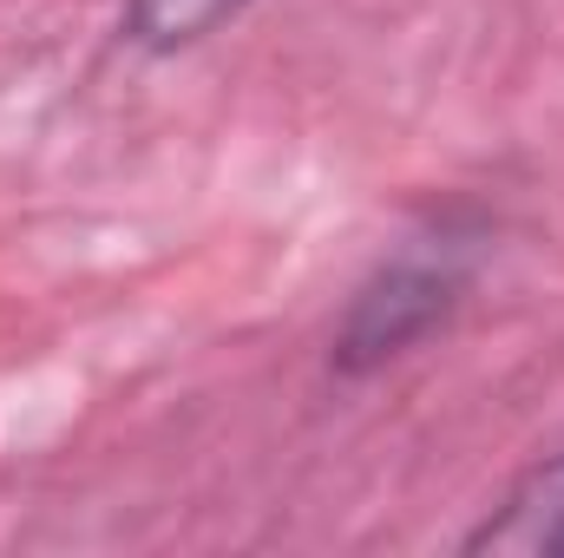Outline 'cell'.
Here are the masks:
<instances>
[{
    "label": "cell",
    "instance_id": "obj_1",
    "mask_svg": "<svg viewBox=\"0 0 564 558\" xmlns=\"http://www.w3.org/2000/svg\"><path fill=\"white\" fill-rule=\"evenodd\" d=\"M479 264V224L466 217H433L426 230H414L375 282L355 296L341 335H335V368L341 375H368L381 362H394L401 348H414L426 329L459 302V289Z\"/></svg>",
    "mask_w": 564,
    "mask_h": 558
},
{
    "label": "cell",
    "instance_id": "obj_2",
    "mask_svg": "<svg viewBox=\"0 0 564 558\" xmlns=\"http://www.w3.org/2000/svg\"><path fill=\"white\" fill-rule=\"evenodd\" d=\"M466 552H499V558H545L564 552V453L532 466L506 500L499 513L466 539Z\"/></svg>",
    "mask_w": 564,
    "mask_h": 558
},
{
    "label": "cell",
    "instance_id": "obj_3",
    "mask_svg": "<svg viewBox=\"0 0 564 558\" xmlns=\"http://www.w3.org/2000/svg\"><path fill=\"white\" fill-rule=\"evenodd\" d=\"M250 0H126V40L144 53H177L237 20Z\"/></svg>",
    "mask_w": 564,
    "mask_h": 558
}]
</instances>
